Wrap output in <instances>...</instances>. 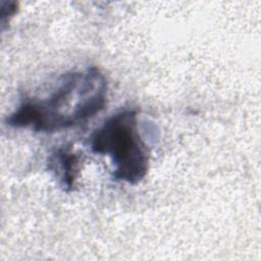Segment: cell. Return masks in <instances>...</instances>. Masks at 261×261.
I'll use <instances>...</instances> for the list:
<instances>
[{
    "label": "cell",
    "mask_w": 261,
    "mask_h": 261,
    "mask_svg": "<svg viewBox=\"0 0 261 261\" xmlns=\"http://www.w3.org/2000/svg\"><path fill=\"white\" fill-rule=\"evenodd\" d=\"M108 83L96 66L64 73L46 97L21 102L6 118L15 128L56 133L88 121L106 106Z\"/></svg>",
    "instance_id": "6da1fadb"
},
{
    "label": "cell",
    "mask_w": 261,
    "mask_h": 261,
    "mask_svg": "<svg viewBox=\"0 0 261 261\" xmlns=\"http://www.w3.org/2000/svg\"><path fill=\"white\" fill-rule=\"evenodd\" d=\"M93 153L107 156L114 180L138 185L149 171L150 153L138 125V112L123 109L109 116L90 138Z\"/></svg>",
    "instance_id": "7a4b0ae2"
},
{
    "label": "cell",
    "mask_w": 261,
    "mask_h": 261,
    "mask_svg": "<svg viewBox=\"0 0 261 261\" xmlns=\"http://www.w3.org/2000/svg\"><path fill=\"white\" fill-rule=\"evenodd\" d=\"M18 10V3L15 1H0V21L2 30Z\"/></svg>",
    "instance_id": "277c9868"
},
{
    "label": "cell",
    "mask_w": 261,
    "mask_h": 261,
    "mask_svg": "<svg viewBox=\"0 0 261 261\" xmlns=\"http://www.w3.org/2000/svg\"><path fill=\"white\" fill-rule=\"evenodd\" d=\"M80 164L81 157L68 146L57 148L49 159V168L56 173L61 188L66 192H71L75 188Z\"/></svg>",
    "instance_id": "3957f363"
}]
</instances>
